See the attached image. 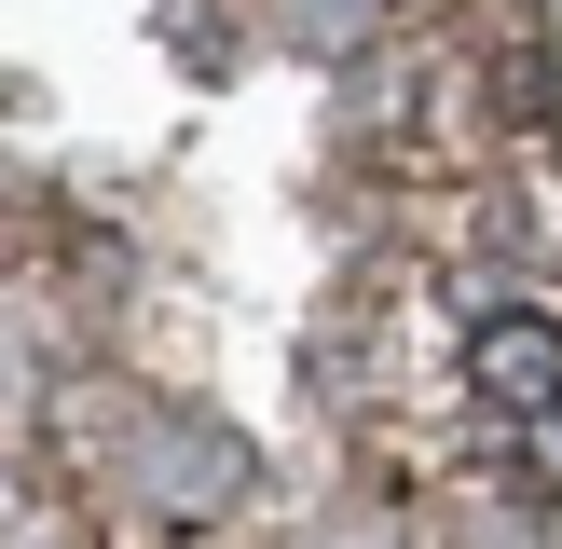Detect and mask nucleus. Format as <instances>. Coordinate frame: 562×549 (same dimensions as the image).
<instances>
[{"label":"nucleus","instance_id":"1","mask_svg":"<svg viewBox=\"0 0 562 549\" xmlns=\"http://www.w3.org/2000/svg\"><path fill=\"white\" fill-rule=\"evenodd\" d=\"M481 384H494V399H549V384H562V329H536V316L481 329Z\"/></svg>","mask_w":562,"mask_h":549}]
</instances>
